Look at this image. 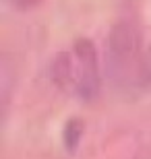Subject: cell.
Returning a JSON list of instances; mask_svg holds the SVG:
<instances>
[{"mask_svg":"<svg viewBox=\"0 0 151 159\" xmlns=\"http://www.w3.org/2000/svg\"><path fill=\"white\" fill-rule=\"evenodd\" d=\"M141 33L130 21H118L108 39V75L122 89H141V70L145 62Z\"/></svg>","mask_w":151,"mask_h":159,"instance_id":"obj_1","label":"cell"},{"mask_svg":"<svg viewBox=\"0 0 151 159\" xmlns=\"http://www.w3.org/2000/svg\"><path fill=\"white\" fill-rule=\"evenodd\" d=\"M73 58V85L75 93L85 101H91L99 91V70H97V54L93 41L83 37L75 41L70 52Z\"/></svg>","mask_w":151,"mask_h":159,"instance_id":"obj_2","label":"cell"},{"mask_svg":"<svg viewBox=\"0 0 151 159\" xmlns=\"http://www.w3.org/2000/svg\"><path fill=\"white\" fill-rule=\"evenodd\" d=\"M83 128H85V124L79 118H70L68 122L64 124L62 141H64V147L68 149L70 153L79 147V141H81V136H83Z\"/></svg>","mask_w":151,"mask_h":159,"instance_id":"obj_3","label":"cell"},{"mask_svg":"<svg viewBox=\"0 0 151 159\" xmlns=\"http://www.w3.org/2000/svg\"><path fill=\"white\" fill-rule=\"evenodd\" d=\"M2 64H0V85H2V106L6 107L8 99H11V83H12V70H11V64H8V58L2 56L0 60Z\"/></svg>","mask_w":151,"mask_h":159,"instance_id":"obj_4","label":"cell"},{"mask_svg":"<svg viewBox=\"0 0 151 159\" xmlns=\"http://www.w3.org/2000/svg\"><path fill=\"white\" fill-rule=\"evenodd\" d=\"M149 87H151V48H147L143 70H141V89H149Z\"/></svg>","mask_w":151,"mask_h":159,"instance_id":"obj_5","label":"cell"},{"mask_svg":"<svg viewBox=\"0 0 151 159\" xmlns=\"http://www.w3.org/2000/svg\"><path fill=\"white\" fill-rule=\"evenodd\" d=\"M40 0H17V4L21 6V8H27V6H33V4H37Z\"/></svg>","mask_w":151,"mask_h":159,"instance_id":"obj_6","label":"cell"}]
</instances>
